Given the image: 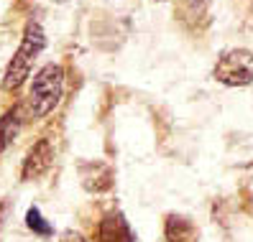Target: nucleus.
Returning a JSON list of instances; mask_svg holds the SVG:
<instances>
[{"label": "nucleus", "instance_id": "obj_7", "mask_svg": "<svg viewBox=\"0 0 253 242\" xmlns=\"http://www.w3.org/2000/svg\"><path fill=\"white\" fill-rule=\"evenodd\" d=\"M195 230H192V224L184 219V217H169L167 219V237L171 242H189Z\"/></svg>", "mask_w": 253, "mask_h": 242}, {"label": "nucleus", "instance_id": "obj_10", "mask_svg": "<svg viewBox=\"0 0 253 242\" xmlns=\"http://www.w3.org/2000/svg\"><path fill=\"white\" fill-rule=\"evenodd\" d=\"M26 222H28V227H31L34 232H39V235H51V224H49V222H43L41 211H39L36 207H34V209H28Z\"/></svg>", "mask_w": 253, "mask_h": 242}, {"label": "nucleus", "instance_id": "obj_1", "mask_svg": "<svg viewBox=\"0 0 253 242\" xmlns=\"http://www.w3.org/2000/svg\"><path fill=\"white\" fill-rule=\"evenodd\" d=\"M46 49V34H43V28L39 21H28L26 23V31H23V38L18 43V51L13 54L10 64L3 74V89L8 92H16V89L28 79V74H31V67L34 62L39 59V54Z\"/></svg>", "mask_w": 253, "mask_h": 242}, {"label": "nucleus", "instance_id": "obj_11", "mask_svg": "<svg viewBox=\"0 0 253 242\" xmlns=\"http://www.w3.org/2000/svg\"><path fill=\"white\" fill-rule=\"evenodd\" d=\"M59 242H84V237H82L80 232H74V230H67Z\"/></svg>", "mask_w": 253, "mask_h": 242}, {"label": "nucleus", "instance_id": "obj_8", "mask_svg": "<svg viewBox=\"0 0 253 242\" xmlns=\"http://www.w3.org/2000/svg\"><path fill=\"white\" fill-rule=\"evenodd\" d=\"M16 133H18V112L10 110V112H5L3 117H0V153L13 143Z\"/></svg>", "mask_w": 253, "mask_h": 242}, {"label": "nucleus", "instance_id": "obj_12", "mask_svg": "<svg viewBox=\"0 0 253 242\" xmlns=\"http://www.w3.org/2000/svg\"><path fill=\"white\" fill-rule=\"evenodd\" d=\"M56 3H64V0H56Z\"/></svg>", "mask_w": 253, "mask_h": 242}, {"label": "nucleus", "instance_id": "obj_9", "mask_svg": "<svg viewBox=\"0 0 253 242\" xmlns=\"http://www.w3.org/2000/svg\"><path fill=\"white\" fill-rule=\"evenodd\" d=\"M210 3H212V0H182V13H184L182 18H192V21L205 18Z\"/></svg>", "mask_w": 253, "mask_h": 242}, {"label": "nucleus", "instance_id": "obj_6", "mask_svg": "<svg viewBox=\"0 0 253 242\" xmlns=\"http://www.w3.org/2000/svg\"><path fill=\"white\" fill-rule=\"evenodd\" d=\"M80 176H82V184L84 189H90V191H105L110 189L113 184V171H110V166L105 163H84L82 169H80Z\"/></svg>", "mask_w": 253, "mask_h": 242}, {"label": "nucleus", "instance_id": "obj_4", "mask_svg": "<svg viewBox=\"0 0 253 242\" xmlns=\"http://www.w3.org/2000/svg\"><path fill=\"white\" fill-rule=\"evenodd\" d=\"M51 158H54L51 143H49L46 138H41L31 150H28V156H26V161H23V171H21L23 181H34V178H39L41 173H46V169L51 166Z\"/></svg>", "mask_w": 253, "mask_h": 242}, {"label": "nucleus", "instance_id": "obj_2", "mask_svg": "<svg viewBox=\"0 0 253 242\" xmlns=\"http://www.w3.org/2000/svg\"><path fill=\"white\" fill-rule=\"evenodd\" d=\"M64 92V69L59 64H46L34 74L31 89H28V110L31 117L49 115Z\"/></svg>", "mask_w": 253, "mask_h": 242}, {"label": "nucleus", "instance_id": "obj_3", "mask_svg": "<svg viewBox=\"0 0 253 242\" xmlns=\"http://www.w3.org/2000/svg\"><path fill=\"white\" fill-rule=\"evenodd\" d=\"M212 77L225 87H246L253 82V51L225 49L217 56Z\"/></svg>", "mask_w": 253, "mask_h": 242}, {"label": "nucleus", "instance_id": "obj_5", "mask_svg": "<svg viewBox=\"0 0 253 242\" xmlns=\"http://www.w3.org/2000/svg\"><path fill=\"white\" fill-rule=\"evenodd\" d=\"M100 242H136L130 235V227L123 219L121 211H113L105 219L100 222V232H97Z\"/></svg>", "mask_w": 253, "mask_h": 242}]
</instances>
